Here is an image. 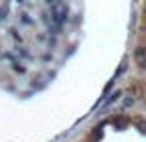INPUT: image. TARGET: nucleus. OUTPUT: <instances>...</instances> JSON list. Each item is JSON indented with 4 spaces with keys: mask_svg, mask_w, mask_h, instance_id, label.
I'll return each instance as SVG.
<instances>
[{
    "mask_svg": "<svg viewBox=\"0 0 146 142\" xmlns=\"http://www.w3.org/2000/svg\"><path fill=\"white\" fill-rule=\"evenodd\" d=\"M79 142H146V116L112 114L98 122Z\"/></svg>",
    "mask_w": 146,
    "mask_h": 142,
    "instance_id": "nucleus-1",
    "label": "nucleus"
}]
</instances>
